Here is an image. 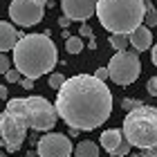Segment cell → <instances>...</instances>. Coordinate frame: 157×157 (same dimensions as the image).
<instances>
[{"instance_id":"5","label":"cell","mask_w":157,"mask_h":157,"mask_svg":"<svg viewBox=\"0 0 157 157\" xmlns=\"http://www.w3.org/2000/svg\"><path fill=\"white\" fill-rule=\"evenodd\" d=\"M121 130L126 141H130L141 151L157 146V108L141 105L137 110H130L124 119Z\"/></svg>"},{"instance_id":"29","label":"cell","mask_w":157,"mask_h":157,"mask_svg":"<svg viewBox=\"0 0 157 157\" xmlns=\"http://www.w3.org/2000/svg\"><path fill=\"white\" fill-rule=\"evenodd\" d=\"M151 59H153V65L157 67V43L153 45V54H151Z\"/></svg>"},{"instance_id":"12","label":"cell","mask_w":157,"mask_h":157,"mask_svg":"<svg viewBox=\"0 0 157 157\" xmlns=\"http://www.w3.org/2000/svg\"><path fill=\"white\" fill-rule=\"evenodd\" d=\"M99 141H101V148H103L105 153H110V157H112V153H115L117 148L121 146V141H124V130H117V128L103 130Z\"/></svg>"},{"instance_id":"15","label":"cell","mask_w":157,"mask_h":157,"mask_svg":"<svg viewBox=\"0 0 157 157\" xmlns=\"http://www.w3.org/2000/svg\"><path fill=\"white\" fill-rule=\"evenodd\" d=\"M108 43L117 49V52H126V49H128V43H130V36H126V34H110Z\"/></svg>"},{"instance_id":"4","label":"cell","mask_w":157,"mask_h":157,"mask_svg":"<svg viewBox=\"0 0 157 157\" xmlns=\"http://www.w3.org/2000/svg\"><path fill=\"white\" fill-rule=\"evenodd\" d=\"M5 112L9 115H16L20 119H25V124L32 128V130H45L49 132L56 124V105L49 103L45 97H27V99H9Z\"/></svg>"},{"instance_id":"28","label":"cell","mask_w":157,"mask_h":157,"mask_svg":"<svg viewBox=\"0 0 157 157\" xmlns=\"http://www.w3.org/2000/svg\"><path fill=\"white\" fill-rule=\"evenodd\" d=\"M70 23H72V20H70L67 16H61V18H59V25L63 27V29H65V27H70Z\"/></svg>"},{"instance_id":"10","label":"cell","mask_w":157,"mask_h":157,"mask_svg":"<svg viewBox=\"0 0 157 157\" xmlns=\"http://www.w3.org/2000/svg\"><path fill=\"white\" fill-rule=\"evenodd\" d=\"M97 2L99 0H61V9L63 16H67L70 20L85 23L90 16L97 13Z\"/></svg>"},{"instance_id":"9","label":"cell","mask_w":157,"mask_h":157,"mask_svg":"<svg viewBox=\"0 0 157 157\" xmlns=\"http://www.w3.org/2000/svg\"><path fill=\"white\" fill-rule=\"evenodd\" d=\"M36 151L40 157H70L74 153V148H72V141H70L67 135L47 132L45 137L38 139Z\"/></svg>"},{"instance_id":"18","label":"cell","mask_w":157,"mask_h":157,"mask_svg":"<svg viewBox=\"0 0 157 157\" xmlns=\"http://www.w3.org/2000/svg\"><path fill=\"white\" fill-rule=\"evenodd\" d=\"M65 81H67V78L63 76L61 72H52V74H49V88H54L56 92H59L63 85H65Z\"/></svg>"},{"instance_id":"7","label":"cell","mask_w":157,"mask_h":157,"mask_svg":"<svg viewBox=\"0 0 157 157\" xmlns=\"http://www.w3.org/2000/svg\"><path fill=\"white\" fill-rule=\"evenodd\" d=\"M47 0H11L9 18L20 27H34L45 16Z\"/></svg>"},{"instance_id":"17","label":"cell","mask_w":157,"mask_h":157,"mask_svg":"<svg viewBox=\"0 0 157 157\" xmlns=\"http://www.w3.org/2000/svg\"><path fill=\"white\" fill-rule=\"evenodd\" d=\"M146 27H157V9L153 7V0H146Z\"/></svg>"},{"instance_id":"24","label":"cell","mask_w":157,"mask_h":157,"mask_svg":"<svg viewBox=\"0 0 157 157\" xmlns=\"http://www.w3.org/2000/svg\"><path fill=\"white\" fill-rule=\"evenodd\" d=\"M5 76H7V81H9V83H16V81H20V72H18V70H9V72H7Z\"/></svg>"},{"instance_id":"6","label":"cell","mask_w":157,"mask_h":157,"mask_svg":"<svg viewBox=\"0 0 157 157\" xmlns=\"http://www.w3.org/2000/svg\"><path fill=\"white\" fill-rule=\"evenodd\" d=\"M108 72L112 83L117 85H130L139 78L141 72V63L137 52H117L108 63Z\"/></svg>"},{"instance_id":"2","label":"cell","mask_w":157,"mask_h":157,"mask_svg":"<svg viewBox=\"0 0 157 157\" xmlns=\"http://www.w3.org/2000/svg\"><path fill=\"white\" fill-rule=\"evenodd\" d=\"M59 52L54 40L47 34H25L13 49V65L25 78H34L49 74L56 67Z\"/></svg>"},{"instance_id":"25","label":"cell","mask_w":157,"mask_h":157,"mask_svg":"<svg viewBox=\"0 0 157 157\" xmlns=\"http://www.w3.org/2000/svg\"><path fill=\"white\" fill-rule=\"evenodd\" d=\"M94 76L99 78V81H105V78L110 76V72H108V67H99L97 72H94Z\"/></svg>"},{"instance_id":"1","label":"cell","mask_w":157,"mask_h":157,"mask_svg":"<svg viewBox=\"0 0 157 157\" xmlns=\"http://www.w3.org/2000/svg\"><path fill=\"white\" fill-rule=\"evenodd\" d=\"M54 105L72 130H94L112 112V92L94 74H76L59 90Z\"/></svg>"},{"instance_id":"27","label":"cell","mask_w":157,"mask_h":157,"mask_svg":"<svg viewBox=\"0 0 157 157\" xmlns=\"http://www.w3.org/2000/svg\"><path fill=\"white\" fill-rule=\"evenodd\" d=\"M20 85H23L25 90H32L34 88V78H23V83H20Z\"/></svg>"},{"instance_id":"8","label":"cell","mask_w":157,"mask_h":157,"mask_svg":"<svg viewBox=\"0 0 157 157\" xmlns=\"http://www.w3.org/2000/svg\"><path fill=\"white\" fill-rule=\"evenodd\" d=\"M27 128L29 126L25 124V119H20L16 115H9V112L0 115V135H2V144L9 153H16L23 146Z\"/></svg>"},{"instance_id":"23","label":"cell","mask_w":157,"mask_h":157,"mask_svg":"<svg viewBox=\"0 0 157 157\" xmlns=\"http://www.w3.org/2000/svg\"><path fill=\"white\" fill-rule=\"evenodd\" d=\"M78 36H85V38H90V40L94 38V34H92V29H90V25H88V23H83V25H81V29H78Z\"/></svg>"},{"instance_id":"13","label":"cell","mask_w":157,"mask_h":157,"mask_svg":"<svg viewBox=\"0 0 157 157\" xmlns=\"http://www.w3.org/2000/svg\"><path fill=\"white\" fill-rule=\"evenodd\" d=\"M130 45L137 49V52H144V49H148L153 45V34H151V27L141 25L137 27L132 34H130Z\"/></svg>"},{"instance_id":"3","label":"cell","mask_w":157,"mask_h":157,"mask_svg":"<svg viewBox=\"0 0 157 157\" xmlns=\"http://www.w3.org/2000/svg\"><path fill=\"white\" fill-rule=\"evenodd\" d=\"M97 18L110 34H130L146 23V0H99Z\"/></svg>"},{"instance_id":"11","label":"cell","mask_w":157,"mask_h":157,"mask_svg":"<svg viewBox=\"0 0 157 157\" xmlns=\"http://www.w3.org/2000/svg\"><path fill=\"white\" fill-rule=\"evenodd\" d=\"M20 43V36L16 32V27H13L11 23H7V20H2L0 23V52H13L16 49V45Z\"/></svg>"},{"instance_id":"16","label":"cell","mask_w":157,"mask_h":157,"mask_svg":"<svg viewBox=\"0 0 157 157\" xmlns=\"http://www.w3.org/2000/svg\"><path fill=\"white\" fill-rule=\"evenodd\" d=\"M65 49H67L70 54L83 52V40H81V36H67L65 38Z\"/></svg>"},{"instance_id":"22","label":"cell","mask_w":157,"mask_h":157,"mask_svg":"<svg viewBox=\"0 0 157 157\" xmlns=\"http://www.w3.org/2000/svg\"><path fill=\"white\" fill-rule=\"evenodd\" d=\"M146 90H148V94H151V97H157V76H153L151 81L146 83Z\"/></svg>"},{"instance_id":"14","label":"cell","mask_w":157,"mask_h":157,"mask_svg":"<svg viewBox=\"0 0 157 157\" xmlns=\"http://www.w3.org/2000/svg\"><path fill=\"white\" fill-rule=\"evenodd\" d=\"M74 157H99V146L90 139L78 141L76 148H74Z\"/></svg>"},{"instance_id":"21","label":"cell","mask_w":157,"mask_h":157,"mask_svg":"<svg viewBox=\"0 0 157 157\" xmlns=\"http://www.w3.org/2000/svg\"><path fill=\"white\" fill-rule=\"evenodd\" d=\"M9 70H11V61H9V56H7V54H2V56H0V72L7 74Z\"/></svg>"},{"instance_id":"26","label":"cell","mask_w":157,"mask_h":157,"mask_svg":"<svg viewBox=\"0 0 157 157\" xmlns=\"http://www.w3.org/2000/svg\"><path fill=\"white\" fill-rule=\"evenodd\" d=\"M141 157H157V146H153V148H148V151H144V153H141Z\"/></svg>"},{"instance_id":"19","label":"cell","mask_w":157,"mask_h":157,"mask_svg":"<svg viewBox=\"0 0 157 157\" xmlns=\"http://www.w3.org/2000/svg\"><path fill=\"white\" fill-rule=\"evenodd\" d=\"M130 146H132L130 141H126V139H124V141H121V146L117 148L115 153H112V157H126L128 153H130Z\"/></svg>"},{"instance_id":"20","label":"cell","mask_w":157,"mask_h":157,"mask_svg":"<svg viewBox=\"0 0 157 157\" xmlns=\"http://www.w3.org/2000/svg\"><path fill=\"white\" fill-rule=\"evenodd\" d=\"M121 108L124 110H137V108H141V101H137V99H124V101H121Z\"/></svg>"},{"instance_id":"30","label":"cell","mask_w":157,"mask_h":157,"mask_svg":"<svg viewBox=\"0 0 157 157\" xmlns=\"http://www.w3.org/2000/svg\"><path fill=\"white\" fill-rule=\"evenodd\" d=\"M130 157H141V155H130Z\"/></svg>"}]
</instances>
